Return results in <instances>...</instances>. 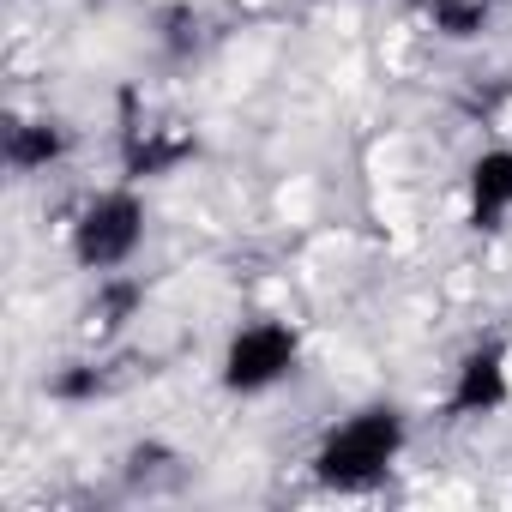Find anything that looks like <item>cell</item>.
Segmentation results:
<instances>
[{
  "label": "cell",
  "mask_w": 512,
  "mask_h": 512,
  "mask_svg": "<svg viewBox=\"0 0 512 512\" xmlns=\"http://www.w3.org/2000/svg\"><path fill=\"white\" fill-rule=\"evenodd\" d=\"M404 452V422L398 410H362L344 428L326 434V446L314 452V476L338 494H362L374 482H386V470Z\"/></svg>",
  "instance_id": "cell-1"
},
{
  "label": "cell",
  "mask_w": 512,
  "mask_h": 512,
  "mask_svg": "<svg viewBox=\"0 0 512 512\" xmlns=\"http://www.w3.org/2000/svg\"><path fill=\"white\" fill-rule=\"evenodd\" d=\"M500 217H512V151H482L470 163V223L500 229Z\"/></svg>",
  "instance_id": "cell-5"
},
{
  "label": "cell",
  "mask_w": 512,
  "mask_h": 512,
  "mask_svg": "<svg viewBox=\"0 0 512 512\" xmlns=\"http://www.w3.org/2000/svg\"><path fill=\"white\" fill-rule=\"evenodd\" d=\"M67 151V133L55 121H13L7 127V163L13 169H49Z\"/></svg>",
  "instance_id": "cell-7"
},
{
  "label": "cell",
  "mask_w": 512,
  "mask_h": 512,
  "mask_svg": "<svg viewBox=\"0 0 512 512\" xmlns=\"http://www.w3.org/2000/svg\"><path fill=\"white\" fill-rule=\"evenodd\" d=\"M428 19H434L440 37L464 43V37H476L488 25V0H428Z\"/></svg>",
  "instance_id": "cell-8"
},
{
  "label": "cell",
  "mask_w": 512,
  "mask_h": 512,
  "mask_svg": "<svg viewBox=\"0 0 512 512\" xmlns=\"http://www.w3.org/2000/svg\"><path fill=\"white\" fill-rule=\"evenodd\" d=\"M139 241H145V205H139L127 187L97 193V199L79 211V223H73V253H79L85 272H115V266H127L133 253H139Z\"/></svg>",
  "instance_id": "cell-2"
},
{
  "label": "cell",
  "mask_w": 512,
  "mask_h": 512,
  "mask_svg": "<svg viewBox=\"0 0 512 512\" xmlns=\"http://www.w3.org/2000/svg\"><path fill=\"white\" fill-rule=\"evenodd\" d=\"M187 157H193V133H181V127H127V145H121L127 175H169Z\"/></svg>",
  "instance_id": "cell-6"
},
{
  "label": "cell",
  "mask_w": 512,
  "mask_h": 512,
  "mask_svg": "<svg viewBox=\"0 0 512 512\" xmlns=\"http://www.w3.org/2000/svg\"><path fill=\"white\" fill-rule=\"evenodd\" d=\"M133 308H139V290H133V284H109V290H103V314H109V326H121Z\"/></svg>",
  "instance_id": "cell-9"
},
{
  "label": "cell",
  "mask_w": 512,
  "mask_h": 512,
  "mask_svg": "<svg viewBox=\"0 0 512 512\" xmlns=\"http://www.w3.org/2000/svg\"><path fill=\"white\" fill-rule=\"evenodd\" d=\"M296 332L278 326V320H260V326H241L229 338V356H223V386L229 392H266L278 386L290 368H296Z\"/></svg>",
  "instance_id": "cell-3"
},
{
  "label": "cell",
  "mask_w": 512,
  "mask_h": 512,
  "mask_svg": "<svg viewBox=\"0 0 512 512\" xmlns=\"http://www.w3.org/2000/svg\"><path fill=\"white\" fill-rule=\"evenodd\" d=\"M506 398H512L506 350H500V344H482V350L464 356V368H458V380H452V398H446V416H494Z\"/></svg>",
  "instance_id": "cell-4"
}]
</instances>
